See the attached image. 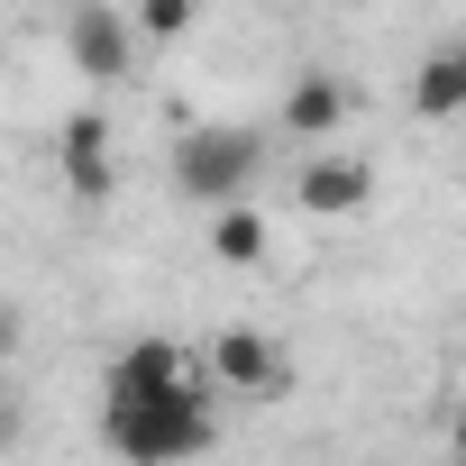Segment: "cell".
<instances>
[{"instance_id":"12","label":"cell","mask_w":466,"mask_h":466,"mask_svg":"<svg viewBox=\"0 0 466 466\" xmlns=\"http://www.w3.org/2000/svg\"><path fill=\"white\" fill-rule=\"evenodd\" d=\"M448 457H457V466H466V402H457V411H448Z\"/></svg>"},{"instance_id":"7","label":"cell","mask_w":466,"mask_h":466,"mask_svg":"<svg viewBox=\"0 0 466 466\" xmlns=\"http://www.w3.org/2000/svg\"><path fill=\"white\" fill-rule=\"evenodd\" d=\"M348 110H357V92H348L329 65H302V74L284 83V110H275V128H284V137L311 156V147H329V137L348 128Z\"/></svg>"},{"instance_id":"1","label":"cell","mask_w":466,"mask_h":466,"mask_svg":"<svg viewBox=\"0 0 466 466\" xmlns=\"http://www.w3.org/2000/svg\"><path fill=\"white\" fill-rule=\"evenodd\" d=\"M101 448H110L119 466H192V457L219 448V402H210V384L101 402Z\"/></svg>"},{"instance_id":"5","label":"cell","mask_w":466,"mask_h":466,"mask_svg":"<svg viewBox=\"0 0 466 466\" xmlns=\"http://www.w3.org/2000/svg\"><path fill=\"white\" fill-rule=\"evenodd\" d=\"M293 201H302V219H357V210L375 201V156H357V147H311V156L293 165Z\"/></svg>"},{"instance_id":"13","label":"cell","mask_w":466,"mask_h":466,"mask_svg":"<svg viewBox=\"0 0 466 466\" xmlns=\"http://www.w3.org/2000/svg\"><path fill=\"white\" fill-rule=\"evenodd\" d=\"M448 56H457V74H466V37H448Z\"/></svg>"},{"instance_id":"8","label":"cell","mask_w":466,"mask_h":466,"mask_svg":"<svg viewBox=\"0 0 466 466\" xmlns=\"http://www.w3.org/2000/svg\"><path fill=\"white\" fill-rule=\"evenodd\" d=\"M56 174L74 183V201H110L119 165H110V119H101V110H74V119L56 128Z\"/></svg>"},{"instance_id":"2","label":"cell","mask_w":466,"mask_h":466,"mask_svg":"<svg viewBox=\"0 0 466 466\" xmlns=\"http://www.w3.org/2000/svg\"><path fill=\"white\" fill-rule=\"evenodd\" d=\"M257 165H266V137H257V128H238V119H201V128H183V137L165 147L174 192H183L192 210H210V219L248 201Z\"/></svg>"},{"instance_id":"9","label":"cell","mask_w":466,"mask_h":466,"mask_svg":"<svg viewBox=\"0 0 466 466\" xmlns=\"http://www.w3.org/2000/svg\"><path fill=\"white\" fill-rule=\"evenodd\" d=\"M266 248H275V219H266L257 201H238V210L210 219V257H219V266H266Z\"/></svg>"},{"instance_id":"3","label":"cell","mask_w":466,"mask_h":466,"mask_svg":"<svg viewBox=\"0 0 466 466\" xmlns=\"http://www.w3.org/2000/svg\"><path fill=\"white\" fill-rule=\"evenodd\" d=\"M201 366H210V393H238V402H275L293 384V348L275 329H248V320H228L201 339Z\"/></svg>"},{"instance_id":"10","label":"cell","mask_w":466,"mask_h":466,"mask_svg":"<svg viewBox=\"0 0 466 466\" xmlns=\"http://www.w3.org/2000/svg\"><path fill=\"white\" fill-rule=\"evenodd\" d=\"M411 110H420V119H466V74H457L448 46H430V56L411 65Z\"/></svg>"},{"instance_id":"4","label":"cell","mask_w":466,"mask_h":466,"mask_svg":"<svg viewBox=\"0 0 466 466\" xmlns=\"http://www.w3.org/2000/svg\"><path fill=\"white\" fill-rule=\"evenodd\" d=\"M137 10H110V0H74L65 10V56H74V74H92V83H119V74H137Z\"/></svg>"},{"instance_id":"6","label":"cell","mask_w":466,"mask_h":466,"mask_svg":"<svg viewBox=\"0 0 466 466\" xmlns=\"http://www.w3.org/2000/svg\"><path fill=\"white\" fill-rule=\"evenodd\" d=\"M192 384H210L201 348H183V339H128V348L110 357V375H101V402H137V393H192Z\"/></svg>"},{"instance_id":"11","label":"cell","mask_w":466,"mask_h":466,"mask_svg":"<svg viewBox=\"0 0 466 466\" xmlns=\"http://www.w3.org/2000/svg\"><path fill=\"white\" fill-rule=\"evenodd\" d=\"M192 19H201L192 0H147V10H137V37H147V46H174V37H192Z\"/></svg>"}]
</instances>
